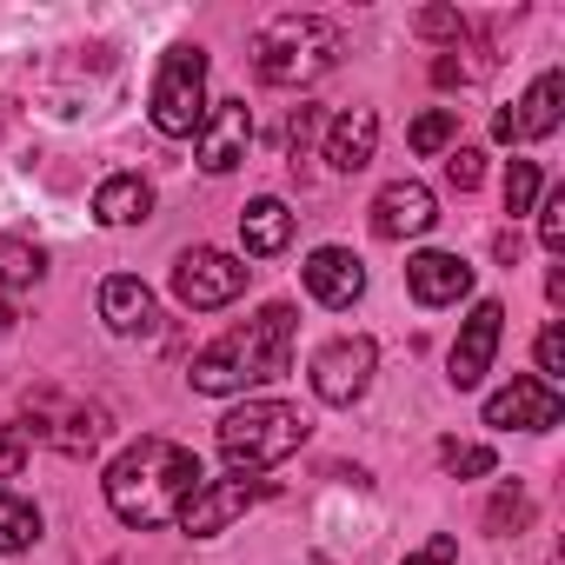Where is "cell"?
Segmentation results:
<instances>
[{
    "instance_id": "cell-1",
    "label": "cell",
    "mask_w": 565,
    "mask_h": 565,
    "mask_svg": "<svg viewBox=\"0 0 565 565\" xmlns=\"http://www.w3.org/2000/svg\"><path fill=\"white\" fill-rule=\"evenodd\" d=\"M200 486H206V472H200L193 446H173V439H160V433L134 439V446L107 466V505H114L120 525H140V532L180 525V512H186V499H193Z\"/></svg>"
},
{
    "instance_id": "cell-2",
    "label": "cell",
    "mask_w": 565,
    "mask_h": 565,
    "mask_svg": "<svg viewBox=\"0 0 565 565\" xmlns=\"http://www.w3.org/2000/svg\"><path fill=\"white\" fill-rule=\"evenodd\" d=\"M294 327H300V313L287 307V300H273V307H259L246 327H233V333H220L200 360H193V393H213V399H226V393H246V386H273V380H287L294 373Z\"/></svg>"
},
{
    "instance_id": "cell-3",
    "label": "cell",
    "mask_w": 565,
    "mask_h": 565,
    "mask_svg": "<svg viewBox=\"0 0 565 565\" xmlns=\"http://www.w3.org/2000/svg\"><path fill=\"white\" fill-rule=\"evenodd\" d=\"M340 54H347V41H340L333 21H320V14H279L253 41V74L266 87H313L320 74L340 67Z\"/></svg>"
},
{
    "instance_id": "cell-4",
    "label": "cell",
    "mask_w": 565,
    "mask_h": 565,
    "mask_svg": "<svg viewBox=\"0 0 565 565\" xmlns=\"http://www.w3.org/2000/svg\"><path fill=\"white\" fill-rule=\"evenodd\" d=\"M307 446V413L287 399H246L239 413L220 419V459L233 466V479H253L279 459H294Z\"/></svg>"
},
{
    "instance_id": "cell-5",
    "label": "cell",
    "mask_w": 565,
    "mask_h": 565,
    "mask_svg": "<svg viewBox=\"0 0 565 565\" xmlns=\"http://www.w3.org/2000/svg\"><path fill=\"white\" fill-rule=\"evenodd\" d=\"M21 433L28 446H54L67 459H94L114 433V413L87 393H67V386H34L28 393V413H21Z\"/></svg>"
},
{
    "instance_id": "cell-6",
    "label": "cell",
    "mask_w": 565,
    "mask_h": 565,
    "mask_svg": "<svg viewBox=\"0 0 565 565\" xmlns=\"http://www.w3.org/2000/svg\"><path fill=\"white\" fill-rule=\"evenodd\" d=\"M153 127L167 140H193L206 127V54L193 41L167 47L160 54V74H153V100H147Z\"/></svg>"
},
{
    "instance_id": "cell-7",
    "label": "cell",
    "mask_w": 565,
    "mask_h": 565,
    "mask_svg": "<svg viewBox=\"0 0 565 565\" xmlns=\"http://www.w3.org/2000/svg\"><path fill=\"white\" fill-rule=\"evenodd\" d=\"M246 273H253V266H239V259L220 253V246H186V253L173 259V300L193 307V313L233 307V300L246 294Z\"/></svg>"
},
{
    "instance_id": "cell-8",
    "label": "cell",
    "mask_w": 565,
    "mask_h": 565,
    "mask_svg": "<svg viewBox=\"0 0 565 565\" xmlns=\"http://www.w3.org/2000/svg\"><path fill=\"white\" fill-rule=\"evenodd\" d=\"M373 366H380V353H373V340H333V347H320V360H313V393L327 399V406H353V399H366V386H373Z\"/></svg>"
},
{
    "instance_id": "cell-9",
    "label": "cell",
    "mask_w": 565,
    "mask_h": 565,
    "mask_svg": "<svg viewBox=\"0 0 565 565\" xmlns=\"http://www.w3.org/2000/svg\"><path fill=\"white\" fill-rule=\"evenodd\" d=\"M558 419H565V399H558V386H545L539 373H525V380H512V386H499V393L486 399V426L552 433Z\"/></svg>"
},
{
    "instance_id": "cell-10",
    "label": "cell",
    "mask_w": 565,
    "mask_h": 565,
    "mask_svg": "<svg viewBox=\"0 0 565 565\" xmlns=\"http://www.w3.org/2000/svg\"><path fill=\"white\" fill-rule=\"evenodd\" d=\"M266 499V486L259 479H206L193 499H186V512H180V532H193V539H213V532H226L246 505H259Z\"/></svg>"
},
{
    "instance_id": "cell-11",
    "label": "cell",
    "mask_w": 565,
    "mask_h": 565,
    "mask_svg": "<svg viewBox=\"0 0 565 565\" xmlns=\"http://www.w3.org/2000/svg\"><path fill=\"white\" fill-rule=\"evenodd\" d=\"M193 147H200V167H206V173H233V167L246 160V147H253V107H246V100L206 107V127L193 134Z\"/></svg>"
},
{
    "instance_id": "cell-12",
    "label": "cell",
    "mask_w": 565,
    "mask_h": 565,
    "mask_svg": "<svg viewBox=\"0 0 565 565\" xmlns=\"http://www.w3.org/2000/svg\"><path fill=\"white\" fill-rule=\"evenodd\" d=\"M499 333H505V307L499 300H479L459 327V347H452V386L472 393L486 373H492V353H499Z\"/></svg>"
},
{
    "instance_id": "cell-13",
    "label": "cell",
    "mask_w": 565,
    "mask_h": 565,
    "mask_svg": "<svg viewBox=\"0 0 565 565\" xmlns=\"http://www.w3.org/2000/svg\"><path fill=\"white\" fill-rule=\"evenodd\" d=\"M558 107H565V74H539L532 94L492 120V134H499L505 147H519V140H545V134L558 127Z\"/></svg>"
},
{
    "instance_id": "cell-14",
    "label": "cell",
    "mask_w": 565,
    "mask_h": 565,
    "mask_svg": "<svg viewBox=\"0 0 565 565\" xmlns=\"http://www.w3.org/2000/svg\"><path fill=\"white\" fill-rule=\"evenodd\" d=\"M439 220V206H433V193L419 186V180H386L380 193H373V233L380 239H413V233H426Z\"/></svg>"
},
{
    "instance_id": "cell-15",
    "label": "cell",
    "mask_w": 565,
    "mask_h": 565,
    "mask_svg": "<svg viewBox=\"0 0 565 565\" xmlns=\"http://www.w3.org/2000/svg\"><path fill=\"white\" fill-rule=\"evenodd\" d=\"M406 287H413L419 307H452V300L472 294V266L459 253H413L406 259Z\"/></svg>"
},
{
    "instance_id": "cell-16",
    "label": "cell",
    "mask_w": 565,
    "mask_h": 565,
    "mask_svg": "<svg viewBox=\"0 0 565 565\" xmlns=\"http://www.w3.org/2000/svg\"><path fill=\"white\" fill-rule=\"evenodd\" d=\"M307 294L340 313V307H353V300L366 294V266H360L347 246H320V253L307 259Z\"/></svg>"
},
{
    "instance_id": "cell-17",
    "label": "cell",
    "mask_w": 565,
    "mask_h": 565,
    "mask_svg": "<svg viewBox=\"0 0 565 565\" xmlns=\"http://www.w3.org/2000/svg\"><path fill=\"white\" fill-rule=\"evenodd\" d=\"M100 320H107L114 333H153V327H160V307H153V294H147V279L114 273L107 287H100Z\"/></svg>"
},
{
    "instance_id": "cell-18",
    "label": "cell",
    "mask_w": 565,
    "mask_h": 565,
    "mask_svg": "<svg viewBox=\"0 0 565 565\" xmlns=\"http://www.w3.org/2000/svg\"><path fill=\"white\" fill-rule=\"evenodd\" d=\"M373 147H380V114H373V107H347V114L333 120V134H327V160H333V173H360V167H373Z\"/></svg>"
},
{
    "instance_id": "cell-19",
    "label": "cell",
    "mask_w": 565,
    "mask_h": 565,
    "mask_svg": "<svg viewBox=\"0 0 565 565\" xmlns=\"http://www.w3.org/2000/svg\"><path fill=\"white\" fill-rule=\"evenodd\" d=\"M147 213H153V186H147L140 173L100 180V193H94V220H100V226H140Z\"/></svg>"
},
{
    "instance_id": "cell-20",
    "label": "cell",
    "mask_w": 565,
    "mask_h": 565,
    "mask_svg": "<svg viewBox=\"0 0 565 565\" xmlns=\"http://www.w3.org/2000/svg\"><path fill=\"white\" fill-rule=\"evenodd\" d=\"M239 239H246V253H279L294 239V213H287V200H273V193H259V200H246V213H239Z\"/></svg>"
},
{
    "instance_id": "cell-21",
    "label": "cell",
    "mask_w": 565,
    "mask_h": 565,
    "mask_svg": "<svg viewBox=\"0 0 565 565\" xmlns=\"http://www.w3.org/2000/svg\"><path fill=\"white\" fill-rule=\"evenodd\" d=\"M28 545H41V505L0 486V552H28Z\"/></svg>"
},
{
    "instance_id": "cell-22",
    "label": "cell",
    "mask_w": 565,
    "mask_h": 565,
    "mask_svg": "<svg viewBox=\"0 0 565 565\" xmlns=\"http://www.w3.org/2000/svg\"><path fill=\"white\" fill-rule=\"evenodd\" d=\"M41 273H47V253L41 246H28V239H0V287L8 294H21V287H41Z\"/></svg>"
},
{
    "instance_id": "cell-23",
    "label": "cell",
    "mask_w": 565,
    "mask_h": 565,
    "mask_svg": "<svg viewBox=\"0 0 565 565\" xmlns=\"http://www.w3.org/2000/svg\"><path fill=\"white\" fill-rule=\"evenodd\" d=\"M452 134H459V107H433V114H419L413 120V153H446L452 147Z\"/></svg>"
},
{
    "instance_id": "cell-24",
    "label": "cell",
    "mask_w": 565,
    "mask_h": 565,
    "mask_svg": "<svg viewBox=\"0 0 565 565\" xmlns=\"http://www.w3.org/2000/svg\"><path fill=\"white\" fill-rule=\"evenodd\" d=\"M525 519H532L525 486H499V492H492V505H486V532H519Z\"/></svg>"
},
{
    "instance_id": "cell-25",
    "label": "cell",
    "mask_w": 565,
    "mask_h": 565,
    "mask_svg": "<svg viewBox=\"0 0 565 565\" xmlns=\"http://www.w3.org/2000/svg\"><path fill=\"white\" fill-rule=\"evenodd\" d=\"M532 200H539V167L532 160H512L505 167V213L519 220V213H532Z\"/></svg>"
},
{
    "instance_id": "cell-26",
    "label": "cell",
    "mask_w": 565,
    "mask_h": 565,
    "mask_svg": "<svg viewBox=\"0 0 565 565\" xmlns=\"http://www.w3.org/2000/svg\"><path fill=\"white\" fill-rule=\"evenodd\" d=\"M439 459H446L452 479H486V472H492V446H459V439H446Z\"/></svg>"
},
{
    "instance_id": "cell-27",
    "label": "cell",
    "mask_w": 565,
    "mask_h": 565,
    "mask_svg": "<svg viewBox=\"0 0 565 565\" xmlns=\"http://www.w3.org/2000/svg\"><path fill=\"white\" fill-rule=\"evenodd\" d=\"M539 246H545V253L565 246V186H552L545 206H539Z\"/></svg>"
},
{
    "instance_id": "cell-28",
    "label": "cell",
    "mask_w": 565,
    "mask_h": 565,
    "mask_svg": "<svg viewBox=\"0 0 565 565\" xmlns=\"http://www.w3.org/2000/svg\"><path fill=\"white\" fill-rule=\"evenodd\" d=\"M446 180H452L459 193H472V186L486 180V153H479V147H452V160H446Z\"/></svg>"
},
{
    "instance_id": "cell-29",
    "label": "cell",
    "mask_w": 565,
    "mask_h": 565,
    "mask_svg": "<svg viewBox=\"0 0 565 565\" xmlns=\"http://www.w3.org/2000/svg\"><path fill=\"white\" fill-rule=\"evenodd\" d=\"M558 373H565V333H558V327H545V333H539V380H545V386H558Z\"/></svg>"
},
{
    "instance_id": "cell-30",
    "label": "cell",
    "mask_w": 565,
    "mask_h": 565,
    "mask_svg": "<svg viewBox=\"0 0 565 565\" xmlns=\"http://www.w3.org/2000/svg\"><path fill=\"white\" fill-rule=\"evenodd\" d=\"M399 565H459V545H452V532H433L419 552H406Z\"/></svg>"
},
{
    "instance_id": "cell-31",
    "label": "cell",
    "mask_w": 565,
    "mask_h": 565,
    "mask_svg": "<svg viewBox=\"0 0 565 565\" xmlns=\"http://www.w3.org/2000/svg\"><path fill=\"white\" fill-rule=\"evenodd\" d=\"M28 466V433L21 426H0V479H14Z\"/></svg>"
},
{
    "instance_id": "cell-32",
    "label": "cell",
    "mask_w": 565,
    "mask_h": 565,
    "mask_svg": "<svg viewBox=\"0 0 565 565\" xmlns=\"http://www.w3.org/2000/svg\"><path fill=\"white\" fill-rule=\"evenodd\" d=\"M419 34H433V41H459L466 21H459L452 8H426V14H419Z\"/></svg>"
},
{
    "instance_id": "cell-33",
    "label": "cell",
    "mask_w": 565,
    "mask_h": 565,
    "mask_svg": "<svg viewBox=\"0 0 565 565\" xmlns=\"http://www.w3.org/2000/svg\"><path fill=\"white\" fill-rule=\"evenodd\" d=\"M313 127H320V107H294V120H287V147H294V153H307Z\"/></svg>"
},
{
    "instance_id": "cell-34",
    "label": "cell",
    "mask_w": 565,
    "mask_h": 565,
    "mask_svg": "<svg viewBox=\"0 0 565 565\" xmlns=\"http://www.w3.org/2000/svg\"><path fill=\"white\" fill-rule=\"evenodd\" d=\"M433 81H439V87H452V81H466V67H459L452 54H439V61H433Z\"/></svg>"
},
{
    "instance_id": "cell-35",
    "label": "cell",
    "mask_w": 565,
    "mask_h": 565,
    "mask_svg": "<svg viewBox=\"0 0 565 565\" xmlns=\"http://www.w3.org/2000/svg\"><path fill=\"white\" fill-rule=\"evenodd\" d=\"M492 253H499L505 266H519V233H499V239H492Z\"/></svg>"
}]
</instances>
